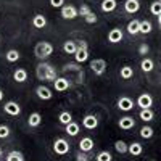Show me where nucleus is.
<instances>
[{"instance_id": "obj_12", "label": "nucleus", "mask_w": 161, "mask_h": 161, "mask_svg": "<svg viewBox=\"0 0 161 161\" xmlns=\"http://www.w3.org/2000/svg\"><path fill=\"white\" fill-rule=\"evenodd\" d=\"M53 84H55V90L57 92H64V90H68L71 87V82L66 77H57V80Z\"/></svg>"}, {"instance_id": "obj_18", "label": "nucleus", "mask_w": 161, "mask_h": 161, "mask_svg": "<svg viewBox=\"0 0 161 161\" xmlns=\"http://www.w3.org/2000/svg\"><path fill=\"white\" fill-rule=\"evenodd\" d=\"M127 32L130 36H136V34H140V21L139 19H132L127 23Z\"/></svg>"}, {"instance_id": "obj_5", "label": "nucleus", "mask_w": 161, "mask_h": 161, "mask_svg": "<svg viewBox=\"0 0 161 161\" xmlns=\"http://www.w3.org/2000/svg\"><path fill=\"white\" fill-rule=\"evenodd\" d=\"M3 111L7 113V114H10V116H18L19 113H21V106L16 103V102H7L5 105H3Z\"/></svg>"}, {"instance_id": "obj_13", "label": "nucleus", "mask_w": 161, "mask_h": 161, "mask_svg": "<svg viewBox=\"0 0 161 161\" xmlns=\"http://www.w3.org/2000/svg\"><path fill=\"white\" fill-rule=\"evenodd\" d=\"M134 126H136V121H134L130 116H123V118H119V129L129 130V129H132Z\"/></svg>"}, {"instance_id": "obj_7", "label": "nucleus", "mask_w": 161, "mask_h": 161, "mask_svg": "<svg viewBox=\"0 0 161 161\" xmlns=\"http://www.w3.org/2000/svg\"><path fill=\"white\" fill-rule=\"evenodd\" d=\"M79 15H77V8L76 7H73V5H64L63 8H61V18H64V19H74V18H77Z\"/></svg>"}, {"instance_id": "obj_19", "label": "nucleus", "mask_w": 161, "mask_h": 161, "mask_svg": "<svg viewBox=\"0 0 161 161\" xmlns=\"http://www.w3.org/2000/svg\"><path fill=\"white\" fill-rule=\"evenodd\" d=\"M32 26L36 29H44L45 26H47V18L44 15H36L32 18Z\"/></svg>"}, {"instance_id": "obj_15", "label": "nucleus", "mask_w": 161, "mask_h": 161, "mask_svg": "<svg viewBox=\"0 0 161 161\" xmlns=\"http://www.w3.org/2000/svg\"><path fill=\"white\" fill-rule=\"evenodd\" d=\"M79 150H80V152H86V153H89L90 150H93V140H92L90 137L80 139V142H79Z\"/></svg>"}, {"instance_id": "obj_9", "label": "nucleus", "mask_w": 161, "mask_h": 161, "mask_svg": "<svg viewBox=\"0 0 161 161\" xmlns=\"http://www.w3.org/2000/svg\"><path fill=\"white\" fill-rule=\"evenodd\" d=\"M36 95H37L40 100H52L53 93H52V90H50L48 87H45V86H37V87H36Z\"/></svg>"}, {"instance_id": "obj_23", "label": "nucleus", "mask_w": 161, "mask_h": 161, "mask_svg": "<svg viewBox=\"0 0 161 161\" xmlns=\"http://www.w3.org/2000/svg\"><path fill=\"white\" fill-rule=\"evenodd\" d=\"M63 50L68 53V55H74L76 50H77V44L74 42V40H66V42L63 44Z\"/></svg>"}, {"instance_id": "obj_45", "label": "nucleus", "mask_w": 161, "mask_h": 161, "mask_svg": "<svg viewBox=\"0 0 161 161\" xmlns=\"http://www.w3.org/2000/svg\"><path fill=\"white\" fill-rule=\"evenodd\" d=\"M158 24H159V28H161V15H158Z\"/></svg>"}, {"instance_id": "obj_44", "label": "nucleus", "mask_w": 161, "mask_h": 161, "mask_svg": "<svg viewBox=\"0 0 161 161\" xmlns=\"http://www.w3.org/2000/svg\"><path fill=\"white\" fill-rule=\"evenodd\" d=\"M3 95H5V93H3V90H2V89H0V102H2V100H3Z\"/></svg>"}, {"instance_id": "obj_34", "label": "nucleus", "mask_w": 161, "mask_h": 161, "mask_svg": "<svg viewBox=\"0 0 161 161\" xmlns=\"http://www.w3.org/2000/svg\"><path fill=\"white\" fill-rule=\"evenodd\" d=\"M150 13L155 16L161 15V0H155V2L150 5Z\"/></svg>"}, {"instance_id": "obj_25", "label": "nucleus", "mask_w": 161, "mask_h": 161, "mask_svg": "<svg viewBox=\"0 0 161 161\" xmlns=\"http://www.w3.org/2000/svg\"><path fill=\"white\" fill-rule=\"evenodd\" d=\"M155 116V113L152 111V108H145V110H140L139 113V118L143 121V123H148V121H152Z\"/></svg>"}, {"instance_id": "obj_2", "label": "nucleus", "mask_w": 161, "mask_h": 161, "mask_svg": "<svg viewBox=\"0 0 161 161\" xmlns=\"http://www.w3.org/2000/svg\"><path fill=\"white\" fill-rule=\"evenodd\" d=\"M53 53V45L50 42H45V40H42V42H37L36 47H34V55L40 60L44 58H48L50 55Z\"/></svg>"}, {"instance_id": "obj_47", "label": "nucleus", "mask_w": 161, "mask_h": 161, "mask_svg": "<svg viewBox=\"0 0 161 161\" xmlns=\"http://www.w3.org/2000/svg\"><path fill=\"white\" fill-rule=\"evenodd\" d=\"M150 161H155V159H150Z\"/></svg>"}, {"instance_id": "obj_1", "label": "nucleus", "mask_w": 161, "mask_h": 161, "mask_svg": "<svg viewBox=\"0 0 161 161\" xmlns=\"http://www.w3.org/2000/svg\"><path fill=\"white\" fill-rule=\"evenodd\" d=\"M36 76L39 80H50V82H55L57 80V71L50 63H39L36 68Z\"/></svg>"}, {"instance_id": "obj_46", "label": "nucleus", "mask_w": 161, "mask_h": 161, "mask_svg": "<svg viewBox=\"0 0 161 161\" xmlns=\"http://www.w3.org/2000/svg\"><path fill=\"white\" fill-rule=\"evenodd\" d=\"M0 156H2V148H0Z\"/></svg>"}, {"instance_id": "obj_10", "label": "nucleus", "mask_w": 161, "mask_h": 161, "mask_svg": "<svg viewBox=\"0 0 161 161\" xmlns=\"http://www.w3.org/2000/svg\"><path fill=\"white\" fill-rule=\"evenodd\" d=\"M118 108L121 111H130L134 108V100L129 97H119L118 100Z\"/></svg>"}, {"instance_id": "obj_24", "label": "nucleus", "mask_w": 161, "mask_h": 161, "mask_svg": "<svg viewBox=\"0 0 161 161\" xmlns=\"http://www.w3.org/2000/svg\"><path fill=\"white\" fill-rule=\"evenodd\" d=\"M140 68H142L143 73H152L153 68H155V63H153V60H150V58H143L142 63H140Z\"/></svg>"}, {"instance_id": "obj_37", "label": "nucleus", "mask_w": 161, "mask_h": 161, "mask_svg": "<svg viewBox=\"0 0 161 161\" xmlns=\"http://www.w3.org/2000/svg\"><path fill=\"white\" fill-rule=\"evenodd\" d=\"M10 136V127L5 124H0V139H7Z\"/></svg>"}, {"instance_id": "obj_17", "label": "nucleus", "mask_w": 161, "mask_h": 161, "mask_svg": "<svg viewBox=\"0 0 161 161\" xmlns=\"http://www.w3.org/2000/svg\"><path fill=\"white\" fill-rule=\"evenodd\" d=\"M74 60H76L77 63L87 61V60H89V50H87V48H79V47H77V50H76V53H74Z\"/></svg>"}, {"instance_id": "obj_31", "label": "nucleus", "mask_w": 161, "mask_h": 161, "mask_svg": "<svg viewBox=\"0 0 161 161\" xmlns=\"http://www.w3.org/2000/svg\"><path fill=\"white\" fill-rule=\"evenodd\" d=\"M7 161H24V156H23L21 152L13 150V152H10V153L7 155Z\"/></svg>"}, {"instance_id": "obj_32", "label": "nucleus", "mask_w": 161, "mask_h": 161, "mask_svg": "<svg viewBox=\"0 0 161 161\" xmlns=\"http://www.w3.org/2000/svg\"><path fill=\"white\" fill-rule=\"evenodd\" d=\"M152 23L148 21V19H143V21H140V34H150L152 32Z\"/></svg>"}, {"instance_id": "obj_43", "label": "nucleus", "mask_w": 161, "mask_h": 161, "mask_svg": "<svg viewBox=\"0 0 161 161\" xmlns=\"http://www.w3.org/2000/svg\"><path fill=\"white\" fill-rule=\"evenodd\" d=\"M77 47H79V48H87V50H89V45H87L86 40H80V42L77 44Z\"/></svg>"}, {"instance_id": "obj_20", "label": "nucleus", "mask_w": 161, "mask_h": 161, "mask_svg": "<svg viewBox=\"0 0 161 161\" xmlns=\"http://www.w3.org/2000/svg\"><path fill=\"white\" fill-rule=\"evenodd\" d=\"M116 7H118L116 0H103V2L100 3V8H102V11H105V13L114 11V10H116Z\"/></svg>"}, {"instance_id": "obj_21", "label": "nucleus", "mask_w": 161, "mask_h": 161, "mask_svg": "<svg viewBox=\"0 0 161 161\" xmlns=\"http://www.w3.org/2000/svg\"><path fill=\"white\" fill-rule=\"evenodd\" d=\"M13 79L16 80V82H26L28 80V71L26 69H23V68H18L15 73H13Z\"/></svg>"}, {"instance_id": "obj_11", "label": "nucleus", "mask_w": 161, "mask_h": 161, "mask_svg": "<svg viewBox=\"0 0 161 161\" xmlns=\"http://www.w3.org/2000/svg\"><path fill=\"white\" fill-rule=\"evenodd\" d=\"M123 37H124L123 31H121L119 28H114V29H111V31L108 32V42H111V44H119L121 40H123Z\"/></svg>"}, {"instance_id": "obj_30", "label": "nucleus", "mask_w": 161, "mask_h": 161, "mask_svg": "<svg viewBox=\"0 0 161 161\" xmlns=\"http://www.w3.org/2000/svg\"><path fill=\"white\" fill-rule=\"evenodd\" d=\"M58 121L63 124V126H68L71 121H73V114L69 113V111H63V113H60V116H58Z\"/></svg>"}, {"instance_id": "obj_41", "label": "nucleus", "mask_w": 161, "mask_h": 161, "mask_svg": "<svg viewBox=\"0 0 161 161\" xmlns=\"http://www.w3.org/2000/svg\"><path fill=\"white\" fill-rule=\"evenodd\" d=\"M64 0H50V5L53 7V8H63L64 5Z\"/></svg>"}, {"instance_id": "obj_29", "label": "nucleus", "mask_w": 161, "mask_h": 161, "mask_svg": "<svg viewBox=\"0 0 161 161\" xmlns=\"http://www.w3.org/2000/svg\"><path fill=\"white\" fill-rule=\"evenodd\" d=\"M5 58H7V61H10V63H16V61L19 60V52L15 50V48H11V50L7 52Z\"/></svg>"}, {"instance_id": "obj_36", "label": "nucleus", "mask_w": 161, "mask_h": 161, "mask_svg": "<svg viewBox=\"0 0 161 161\" xmlns=\"http://www.w3.org/2000/svg\"><path fill=\"white\" fill-rule=\"evenodd\" d=\"M89 13H92V10H90V7H89V5H82V7H80V8L77 10V15H79V16H82V18H86V16L89 15Z\"/></svg>"}, {"instance_id": "obj_35", "label": "nucleus", "mask_w": 161, "mask_h": 161, "mask_svg": "<svg viewBox=\"0 0 161 161\" xmlns=\"http://www.w3.org/2000/svg\"><path fill=\"white\" fill-rule=\"evenodd\" d=\"M97 161H113V156H111V153L110 152H106V150H103V152H100L98 155H97V158H95Z\"/></svg>"}, {"instance_id": "obj_39", "label": "nucleus", "mask_w": 161, "mask_h": 161, "mask_svg": "<svg viewBox=\"0 0 161 161\" xmlns=\"http://www.w3.org/2000/svg\"><path fill=\"white\" fill-rule=\"evenodd\" d=\"M90 159V156L86 153V152H79L77 155H76V161H89Z\"/></svg>"}, {"instance_id": "obj_4", "label": "nucleus", "mask_w": 161, "mask_h": 161, "mask_svg": "<svg viewBox=\"0 0 161 161\" xmlns=\"http://www.w3.org/2000/svg\"><path fill=\"white\" fill-rule=\"evenodd\" d=\"M90 69L95 73L97 76L105 74V71H106V61H105L103 58H95V60H92V61H90Z\"/></svg>"}, {"instance_id": "obj_8", "label": "nucleus", "mask_w": 161, "mask_h": 161, "mask_svg": "<svg viewBox=\"0 0 161 161\" xmlns=\"http://www.w3.org/2000/svg\"><path fill=\"white\" fill-rule=\"evenodd\" d=\"M82 126H84L86 129H89V130L95 129V127L98 126V118H97L95 114H86L84 119H82Z\"/></svg>"}, {"instance_id": "obj_6", "label": "nucleus", "mask_w": 161, "mask_h": 161, "mask_svg": "<svg viewBox=\"0 0 161 161\" xmlns=\"http://www.w3.org/2000/svg\"><path fill=\"white\" fill-rule=\"evenodd\" d=\"M137 105L140 106L142 110L152 108V105H153V97L150 95V93H140L139 98H137Z\"/></svg>"}, {"instance_id": "obj_22", "label": "nucleus", "mask_w": 161, "mask_h": 161, "mask_svg": "<svg viewBox=\"0 0 161 161\" xmlns=\"http://www.w3.org/2000/svg\"><path fill=\"white\" fill-rule=\"evenodd\" d=\"M127 152H129L132 156H140V155H142V152H143V147H142L139 142H132V143L129 145Z\"/></svg>"}, {"instance_id": "obj_40", "label": "nucleus", "mask_w": 161, "mask_h": 161, "mask_svg": "<svg viewBox=\"0 0 161 161\" xmlns=\"http://www.w3.org/2000/svg\"><path fill=\"white\" fill-rule=\"evenodd\" d=\"M148 52H150L148 44H140V45H139V53H140V55H147Z\"/></svg>"}, {"instance_id": "obj_3", "label": "nucleus", "mask_w": 161, "mask_h": 161, "mask_svg": "<svg viewBox=\"0 0 161 161\" xmlns=\"http://www.w3.org/2000/svg\"><path fill=\"white\" fill-rule=\"evenodd\" d=\"M53 152H55L57 155H60V156H63V155H66L69 152V143H68V140H64V139H57L55 142H53Z\"/></svg>"}, {"instance_id": "obj_42", "label": "nucleus", "mask_w": 161, "mask_h": 161, "mask_svg": "<svg viewBox=\"0 0 161 161\" xmlns=\"http://www.w3.org/2000/svg\"><path fill=\"white\" fill-rule=\"evenodd\" d=\"M63 71H79V73H82V71H80V68H77L76 64H66L64 68H63Z\"/></svg>"}, {"instance_id": "obj_27", "label": "nucleus", "mask_w": 161, "mask_h": 161, "mask_svg": "<svg viewBox=\"0 0 161 161\" xmlns=\"http://www.w3.org/2000/svg\"><path fill=\"white\" fill-rule=\"evenodd\" d=\"M64 127H66V132H68V136H71V137H76L77 134H79V124L74 123V121H71V123H69L68 126H64Z\"/></svg>"}, {"instance_id": "obj_38", "label": "nucleus", "mask_w": 161, "mask_h": 161, "mask_svg": "<svg viewBox=\"0 0 161 161\" xmlns=\"http://www.w3.org/2000/svg\"><path fill=\"white\" fill-rule=\"evenodd\" d=\"M84 19H86V23H87V24H95L98 18H97V15H95V13L92 11V13H89V15H87Z\"/></svg>"}, {"instance_id": "obj_26", "label": "nucleus", "mask_w": 161, "mask_h": 161, "mask_svg": "<svg viewBox=\"0 0 161 161\" xmlns=\"http://www.w3.org/2000/svg\"><path fill=\"white\" fill-rule=\"evenodd\" d=\"M119 76H121V79H124V80L132 79V76H134V69L130 68V66H123V68L119 69Z\"/></svg>"}, {"instance_id": "obj_33", "label": "nucleus", "mask_w": 161, "mask_h": 161, "mask_svg": "<svg viewBox=\"0 0 161 161\" xmlns=\"http://www.w3.org/2000/svg\"><path fill=\"white\" fill-rule=\"evenodd\" d=\"M153 127H150V126H143L142 129H140V137L142 139H152L153 137Z\"/></svg>"}, {"instance_id": "obj_14", "label": "nucleus", "mask_w": 161, "mask_h": 161, "mask_svg": "<svg viewBox=\"0 0 161 161\" xmlns=\"http://www.w3.org/2000/svg\"><path fill=\"white\" fill-rule=\"evenodd\" d=\"M28 124H29V127H39L42 124V114L37 113V111L31 113L29 118H28Z\"/></svg>"}, {"instance_id": "obj_28", "label": "nucleus", "mask_w": 161, "mask_h": 161, "mask_svg": "<svg viewBox=\"0 0 161 161\" xmlns=\"http://www.w3.org/2000/svg\"><path fill=\"white\" fill-rule=\"evenodd\" d=\"M127 148H129V145H127L124 140H116V142H114V150H116L118 153L124 155V153H127Z\"/></svg>"}, {"instance_id": "obj_16", "label": "nucleus", "mask_w": 161, "mask_h": 161, "mask_svg": "<svg viewBox=\"0 0 161 161\" xmlns=\"http://www.w3.org/2000/svg\"><path fill=\"white\" fill-rule=\"evenodd\" d=\"M124 10L127 13H137L140 10V2H139V0H126Z\"/></svg>"}]
</instances>
